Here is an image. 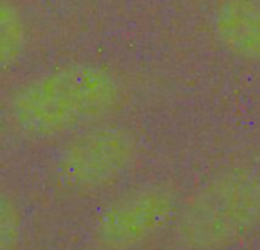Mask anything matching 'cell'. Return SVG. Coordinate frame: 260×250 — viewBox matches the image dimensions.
Returning a JSON list of instances; mask_svg holds the SVG:
<instances>
[{"mask_svg": "<svg viewBox=\"0 0 260 250\" xmlns=\"http://www.w3.org/2000/svg\"><path fill=\"white\" fill-rule=\"evenodd\" d=\"M122 96V84L110 69L72 63L20 84L8 101L6 115L24 139L52 142L108 121Z\"/></svg>", "mask_w": 260, "mask_h": 250, "instance_id": "6da1fadb", "label": "cell"}, {"mask_svg": "<svg viewBox=\"0 0 260 250\" xmlns=\"http://www.w3.org/2000/svg\"><path fill=\"white\" fill-rule=\"evenodd\" d=\"M260 225V174L233 168L204 183L178 211L175 240L186 250H221Z\"/></svg>", "mask_w": 260, "mask_h": 250, "instance_id": "7a4b0ae2", "label": "cell"}, {"mask_svg": "<svg viewBox=\"0 0 260 250\" xmlns=\"http://www.w3.org/2000/svg\"><path fill=\"white\" fill-rule=\"evenodd\" d=\"M137 156L139 139L133 130L104 121L66 139L56 157V173L70 191L94 192L119 182Z\"/></svg>", "mask_w": 260, "mask_h": 250, "instance_id": "3957f363", "label": "cell"}, {"mask_svg": "<svg viewBox=\"0 0 260 250\" xmlns=\"http://www.w3.org/2000/svg\"><path fill=\"white\" fill-rule=\"evenodd\" d=\"M177 214V199L171 189L160 185L142 186L98 214L91 241L99 250H136L155 238Z\"/></svg>", "mask_w": 260, "mask_h": 250, "instance_id": "277c9868", "label": "cell"}, {"mask_svg": "<svg viewBox=\"0 0 260 250\" xmlns=\"http://www.w3.org/2000/svg\"><path fill=\"white\" fill-rule=\"evenodd\" d=\"M212 24L215 37L232 55L260 63V0H219Z\"/></svg>", "mask_w": 260, "mask_h": 250, "instance_id": "5b68a950", "label": "cell"}, {"mask_svg": "<svg viewBox=\"0 0 260 250\" xmlns=\"http://www.w3.org/2000/svg\"><path fill=\"white\" fill-rule=\"evenodd\" d=\"M26 41L24 21L17 6L3 0L0 6V55L3 66H12L20 58Z\"/></svg>", "mask_w": 260, "mask_h": 250, "instance_id": "8992f818", "label": "cell"}, {"mask_svg": "<svg viewBox=\"0 0 260 250\" xmlns=\"http://www.w3.org/2000/svg\"><path fill=\"white\" fill-rule=\"evenodd\" d=\"M17 215H15V208L12 203L3 197L2 203V250H6L8 244H15L17 238L15 235L18 234V226H17Z\"/></svg>", "mask_w": 260, "mask_h": 250, "instance_id": "52a82bcc", "label": "cell"}, {"mask_svg": "<svg viewBox=\"0 0 260 250\" xmlns=\"http://www.w3.org/2000/svg\"><path fill=\"white\" fill-rule=\"evenodd\" d=\"M259 165H260V150H259Z\"/></svg>", "mask_w": 260, "mask_h": 250, "instance_id": "ba28073f", "label": "cell"}]
</instances>
